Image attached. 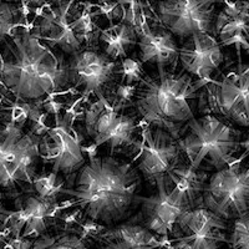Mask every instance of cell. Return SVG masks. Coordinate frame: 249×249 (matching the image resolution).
<instances>
[{
  "label": "cell",
  "instance_id": "3957f363",
  "mask_svg": "<svg viewBox=\"0 0 249 249\" xmlns=\"http://www.w3.org/2000/svg\"><path fill=\"white\" fill-rule=\"evenodd\" d=\"M157 69V74L146 75L140 82L132 105L150 127L166 130L178 140L182 126L195 119L193 101L207 81H195L183 71Z\"/></svg>",
  "mask_w": 249,
  "mask_h": 249
},
{
  "label": "cell",
  "instance_id": "f1b7e54d",
  "mask_svg": "<svg viewBox=\"0 0 249 249\" xmlns=\"http://www.w3.org/2000/svg\"><path fill=\"white\" fill-rule=\"evenodd\" d=\"M49 249H88L84 239L75 234H66L53 242Z\"/></svg>",
  "mask_w": 249,
  "mask_h": 249
},
{
  "label": "cell",
  "instance_id": "ba28073f",
  "mask_svg": "<svg viewBox=\"0 0 249 249\" xmlns=\"http://www.w3.org/2000/svg\"><path fill=\"white\" fill-rule=\"evenodd\" d=\"M204 208L227 219L249 212V168L233 163L211 176L202 197Z\"/></svg>",
  "mask_w": 249,
  "mask_h": 249
},
{
  "label": "cell",
  "instance_id": "1f68e13d",
  "mask_svg": "<svg viewBox=\"0 0 249 249\" xmlns=\"http://www.w3.org/2000/svg\"><path fill=\"white\" fill-rule=\"evenodd\" d=\"M10 211L5 210L3 206V193H1V191H0V230L1 228H4V226H5L6 221L9 219V217H10Z\"/></svg>",
  "mask_w": 249,
  "mask_h": 249
},
{
  "label": "cell",
  "instance_id": "8992f818",
  "mask_svg": "<svg viewBox=\"0 0 249 249\" xmlns=\"http://www.w3.org/2000/svg\"><path fill=\"white\" fill-rule=\"evenodd\" d=\"M40 139L4 120L0 124V187L14 190L33 184L40 159Z\"/></svg>",
  "mask_w": 249,
  "mask_h": 249
},
{
  "label": "cell",
  "instance_id": "603a6c76",
  "mask_svg": "<svg viewBox=\"0 0 249 249\" xmlns=\"http://www.w3.org/2000/svg\"><path fill=\"white\" fill-rule=\"evenodd\" d=\"M117 75L121 76V84L124 85H139L146 76L140 59L132 57H124L120 61Z\"/></svg>",
  "mask_w": 249,
  "mask_h": 249
},
{
  "label": "cell",
  "instance_id": "6da1fadb",
  "mask_svg": "<svg viewBox=\"0 0 249 249\" xmlns=\"http://www.w3.org/2000/svg\"><path fill=\"white\" fill-rule=\"evenodd\" d=\"M140 190L141 177L130 163L113 156L90 155L72 187L60 193L70 196L72 206L89 221L113 228L140 204Z\"/></svg>",
  "mask_w": 249,
  "mask_h": 249
},
{
  "label": "cell",
  "instance_id": "9a60e30c",
  "mask_svg": "<svg viewBox=\"0 0 249 249\" xmlns=\"http://www.w3.org/2000/svg\"><path fill=\"white\" fill-rule=\"evenodd\" d=\"M182 68L191 76L208 81L213 72L221 68L224 54L221 44L211 34H196L179 48Z\"/></svg>",
  "mask_w": 249,
  "mask_h": 249
},
{
  "label": "cell",
  "instance_id": "5b68a950",
  "mask_svg": "<svg viewBox=\"0 0 249 249\" xmlns=\"http://www.w3.org/2000/svg\"><path fill=\"white\" fill-rule=\"evenodd\" d=\"M92 13L89 6L74 1H57L40 14V21L33 33L35 37L57 48L64 54L75 55L93 36Z\"/></svg>",
  "mask_w": 249,
  "mask_h": 249
},
{
  "label": "cell",
  "instance_id": "836d02e7",
  "mask_svg": "<svg viewBox=\"0 0 249 249\" xmlns=\"http://www.w3.org/2000/svg\"><path fill=\"white\" fill-rule=\"evenodd\" d=\"M3 101H4V96H3V93L0 92V110H3Z\"/></svg>",
  "mask_w": 249,
  "mask_h": 249
},
{
  "label": "cell",
  "instance_id": "7402d4cb",
  "mask_svg": "<svg viewBox=\"0 0 249 249\" xmlns=\"http://www.w3.org/2000/svg\"><path fill=\"white\" fill-rule=\"evenodd\" d=\"M107 242L121 243L128 247H160L162 242L141 223H124L113 227L101 234Z\"/></svg>",
  "mask_w": 249,
  "mask_h": 249
},
{
  "label": "cell",
  "instance_id": "f546056e",
  "mask_svg": "<svg viewBox=\"0 0 249 249\" xmlns=\"http://www.w3.org/2000/svg\"><path fill=\"white\" fill-rule=\"evenodd\" d=\"M43 107L45 110L46 113H51V115H55L57 117V115L60 113V111L62 110V104H59L55 100H50V101H46L43 104Z\"/></svg>",
  "mask_w": 249,
  "mask_h": 249
},
{
  "label": "cell",
  "instance_id": "30bf717a",
  "mask_svg": "<svg viewBox=\"0 0 249 249\" xmlns=\"http://www.w3.org/2000/svg\"><path fill=\"white\" fill-rule=\"evenodd\" d=\"M143 143L137 159V170L152 183L168 182L171 173L182 163L181 147L178 141L159 127L148 126L143 131Z\"/></svg>",
  "mask_w": 249,
  "mask_h": 249
},
{
  "label": "cell",
  "instance_id": "277c9868",
  "mask_svg": "<svg viewBox=\"0 0 249 249\" xmlns=\"http://www.w3.org/2000/svg\"><path fill=\"white\" fill-rule=\"evenodd\" d=\"M177 141L193 168L206 166L218 172L234 161L241 148V132L214 115H204L191 120L184 136Z\"/></svg>",
  "mask_w": 249,
  "mask_h": 249
},
{
  "label": "cell",
  "instance_id": "cb8c5ba5",
  "mask_svg": "<svg viewBox=\"0 0 249 249\" xmlns=\"http://www.w3.org/2000/svg\"><path fill=\"white\" fill-rule=\"evenodd\" d=\"M127 5H121L122 9V21L121 23L130 25L133 30L136 31L137 36L140 37L143 35L144 25H146V19L143 17L141 5L139 1H126Z\"/></svg>",
  "mask_w": 249,
  "mask_h": 249
},
{
  "label": "cell",
  "instance_id": "d590c367",
  "mask_svg": "<svg viewBox=\"0 0 249 249\" xmlns=\"http://www.w3.org/2000/svg\"><path fill=\"white\" fill-rule=\"evenodd\" d=\"M219 249H221V248H219Z\"/></svg>",
  "mask_w": 249,
  "mask_h": 249
},
{
  "label": "cell",
  "instance_id": "d6986e66",
  "mask_svg": "<svg viewBox=\"0 0 249 249\" xmlns=\"http://www.w3.org/2000/svg\"><path fill=\"white\" fill-rule=\"evenodd\" d=\"M140 61L151 62L157 68H166L179 59V48L175 37L166 28L151 29L144 25L140 37Z\"/></svg>",
  "mask_w": 249,
  "mask_h": 249
},
{
  "label": "cell",
  "instance_id": "52a82bcc",
  "mask_svg": "<svg viewBox=\"0 0 249 249\" xmlns=\"http://www.w3.org/2000/svg\"><path fill=\"white\" fill-rule=\"evenodd\" d=\"M99 101L86 107L84 124L86 133L95 146L106 144L112 155L115 151H124L140 146L139 124L130 113L122 112V108L108 105L102 91L96 93ZM141 147V146H140Z\"/></svg>",
  "mask_w": 249,
  "mask_h": 249
},
{
  "label": "cell",
  "instance_id": "7a4b0ae2",
  "mask_svg": "<svg viewBox=\"0 0 249 249\" xmlns=\"http://www.w3.org/2000/svg\"><path fill=\"white\" fill-rule=\"evenodd\" d=\"M5 53H0V82L18 100L40 101L65 88L68 66L41 44L33 33L17 28L5 39Z\"/></svg>",
  "mask_w": 249,
  "mask_h": 249
},
{
  "label": "cell",
  "instance_id": "5bb4252c",
  "mask_svg": "<svg viewBox=\"0 0 249 249\" xmlns=\"http://www.w3.org/2000/svg\"><path fill=\"white\" fill-rule=\"evenodd\" d=\"M66 66L69 80L84 89V96L91 92H100L102 86L107 85L119 70L116 62L93 50H82L72 55Z\"/></svg>",
  "mask_w": 249,
  "mask_h": 249
},
{
  "label": "cell",
  "instance_id": "4fadbf2b",
  "mask_svg": "<svg viewBox=\"0 0 249 249\" xmlns=\"http://www.w3.org/2000/svg\"><path fill=\"white\" fill-rule=\"evenodd\" d=\"M39 153L44 161L51 164V172L55 175L71 176L86 164L81 142L70 132L65 122L57 121L56 126L40 139Z\"/></svg>",
  "mask_w": 249,
  "mask_h": 249
},
{
  "label": "cell",
  "instance_id": "4dcf8cb0",
  "mask_svg": "<svg viewBox=\"0 0 249 249\" xmlns=\"http://www.w3.org/2000/svg\"><path fill=\"white\" fill-rule=\"evenodd\" d=\"M101 249H159V247H128L121 243L105 241V244L101 247Z\"/></svg>",
  "mask_w": 249,
  "mask_h": 249
},
{
  "label": "cell",
  "instance_id": "ac0fdd59",
  "mask_svg": "<svg viewBox=\"0 0 249 249\" xmlns=\"http://www.w3.org/2000/svg\"><path fill=\"white\" fill-rule=\"evenodd\" d=\"M56 206V197L30 196L18 212L10 213V228L15 239L40 237L46 232L53 212Z\"/></svg>",
  "mask_w": 249,
  "mask_h": 249
},
{
  "label": "cell",
  "instance_id": "484cf974",
  "mask_svg": "<svg viewBox=\"0 0 249 249\" xmlns=\"http://www.w3.org/2000/svg\"><path fill=\"white\" fill-rule=\"evenodd\" d=\"M18 18L19 10L17 6L0 0V39L12 35L14 29H17Z\"/></svg>",
  "mask_w": 249,
  "mask_h": 249
},
{
  "label": "cell",
  "instance_id": "4316f807",
  "mask_svg": "<svg viewBox=\"0 0 249 249\" xmlns=\"http://www.w3.org/2000/svg\"><path fill=\"white\" fill-rule=\"evenodd\" d=\"M33 184L35 192L40 197H56L61 191V184L57 182V175L53 172L49 173L48 176L35 177Z\"/></svg>",
  "mask_w": 249,
  "mask_h": 249
},
{
  "label": "cell",
  "instance_id": "2e32d148",
  "mask_svg": "<svg viewBox=\"0 0 249 249\" xmlns=\"http://www.w3.org/2000/svg\"><path fill=\"white\" fill-rule=\"evenodd\" d=\"M215 36L221 46H234L242 69L241 50L249 51V1H224L215 19Z\"/></svg>",
  "mask_w": 249,
  "mask_h": 249
},
{
  "label": "cell",
  "instance_id": "9c48e42d",
  "mask_svg": "<svg viewBox=\"0 0 249 249\" xmlns=\"http://www.w3.org/2000/svg\"><path fill=\"white\" fill-rule=\"evenodd\" d=\"M156 10L164 28L181 39L196 34L214 35L217 15L213 0H166L159 1Z\"/></svg>",
  "mask_w": 249,
  "mask_h": 249
},
{
  "label": "cell",
  "instance_id": "ffe728a7",
  "mask_svg": "<svg viewBox=\"0 0 249 249\" xmlns=\"http://www.w3.org/2000/svg\"><path fill=\"white\" fill-rule=\"evenodd\" d=\"M166 183L175 187L191 207V210H195L202 203L206 187V173L201 170H196L191 164L181 163L171 173Z\"/></svg>",
  "mask_w": 249,
  "mask_h": 249
},
{
  "label": "cell",
  "instance_id": "8fae6325",
  "mask_svg": "<svg viewBox=\"0 0 249 249\" xmlns=\"http://www.w3.org/2000/svg\"><path fill=\"white\" fill-rule=\"evenodd\" d=\"M156 186L159 188L157 195L148 198L139 197L142 207L141 224L155 235L167 238L179 218L192 210L175 187L164 181H159Z\"/></svg>",
  "mask_w": 249,
  "mask_h": 249
},
{
  "label": "cell",
  "instance_id": "44dd1931",
  "mask_svg": "<svg viewBox=\"0 0 249 249\" xmlns=\"http://www.w3.org/2000/svg\"><path fill=\"white\" fill-rule=\"evenodd\" d=\"M136 31L124 23L111 25L99 34V44L102 54L116 62L117 59H124L137 43Z\"/></svg>",
  "mask_w": 249,
  "mask_h": 249
},
{
  "label": "cell",
  "instance_id": "e0dca14e",
  "mask_svg": "<svg viewBox=\"0 0 249 249\" xmlns=\"http://www.w3.org/2000/svg\"><path fill=\"white\" fill-rule=\"evenodd\" d=\"M217 85V105L224 116L232 122L249 127V66L239 69Z\"/></svg>",
  "mask_w": 249,
  "mask_h": 249
},
{
  "label": "cell",
  "instance_id": "d6a6232c",
  "mask_svg": "<svg viewBox=\"0 0 249 249\" xmlns=\"http://www.w3.org/2000/svg\"><path fill=\"white\" fill-rule=\"evenodd\" d=\"M241 147L244 148V152H246L244 153V156H248L249 157V132H248V137H247L244 141H241Z\"/></svg>",
  "mask_w": 249,
  "mask_h": 249
},
{
  "label": "cell",
  "instance_id": "7c38bea8",
  "mask_svg": "<svg viewBox=\"0 0 249 249\" xmlns=\"http://www.w3.org/2000/svg\"><path fill=\"white\" fill-rule=\"evenodd\" d=\"M181 235L173 239L176 249H219L226 242V221L204 207L184 213L177 222Z\"/></svg>",
  "mask_w": 249,
  "mask_h": 249
},
{
  "label": "cell",
  "instance_id": "d4e9b609",
  "mask_svg": "<svg viewBox=\"0 0 249 249\" xmlns=\"http://www.w3.org/2000/svg\"><path fill=\"white\" fill-rule=\"evenodd\" d=\"M228 243L232 249H249V212L235 219Z\"/></svg>",
  "mask_w": 249,
  "mask_h": 249
},
{
  "label": "cell",
  "instance_id": "83f0119b",
  "mask_svg": "<svg viewBox=\"0 0 249 249\" xmlns=\"http://www.w3.org/2000/svg\"><path fill=\"white\" fill-rule=\"evenodd\" d=\"M137 86L139 85H124V84L117 85L115 91H113L115 97H113V101L111 105L124 110L126 104H131L135 96H136Z\"/></svg>",
  "mask_w": 249,
  "mask_h": 249
},
{
  "label": "cell",
  "instance_id": "e575fe53",
  "mask_svg": "<svg viewBox=\"0 0 249 249\" xmlns=\"http://www.w3.org/2000/svg\"><path fill=\"white\" fill-rule=\"evenodd\" d=\"M0 249H6V246H4V243L1 242V239H0Z\"/></svg>",
  "mask_w": 249,
  "mask_h": 249
}]
</instances>
